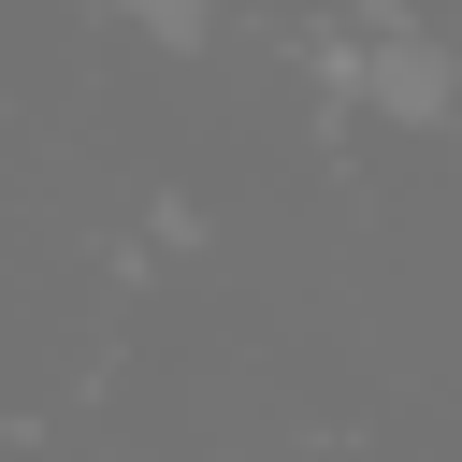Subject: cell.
Returning a JSON list of instances; mask_svg holds the SVG:
<instances>
[{"label":"cell","mask_w":462,"mask_h":462,"mask_svg":"<svg viewBox=\"0 0 462 462\" xmlns=\"http://www.w3.org/2000/svg\"><path fill=\"white\" fill-rule=\"evenodd\" d=\"M130 29H159V43H202V0H116Z\"/></svg>","instance_id":"6da1fadb"}]
</instances>
